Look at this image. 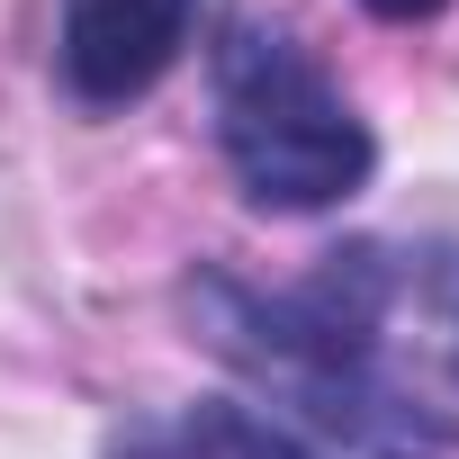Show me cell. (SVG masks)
<instances>
[{"mask_svg":"<svg viewBox=\"0 0 459 459\" xmlns=\"http://www.w3.org/2000/svg\"><path fill=\"white\" fill-rule=\"evenodd\" d=\"M189 307L207 316L216 351L244 360L262 387H280L289 405H307L325 432L378 450V459H441L450 432L405 405L378 378V316H387V271L378 253H333V271L298 298H244L235 280H198Z\"/></svg>","mask_w":459,"mask_h":459,"instance_id":"cell-1","label":"cell"},{"mask_svg":"<svg viewBox=\"0 0 459 459\" xmlns=\"http://www.w3.org/2000/svg\"><path fill=\"white\" fill-rule=\"evenodd\" d=\"M216 135H225L235 180L289 216L333 207L369 180V126L262 19H225V37H216Z\"/></svg>","mask_w":459,"mask_h":459,"instance_id":"cell-2","label":"cell"},{"mask_svg":"<svg viewBox=\"0 0 459 459\" xmlns=\"http://www.w3.org/2000/svg\"><path fill=\"white\" fill-rule=\"evenodd\" d=\"M189 19H198V0H64L55 64H64L73 100L126 108V100H144V91L180 64Z\"/></svg>","mask_w":459,"mask_h":459,"instance_id":"cell-3","label":"cell"},{"mask_svg":"<svg viewBox=\"0 0 459 459\" xmlns=\"http://www.w3.org/2000/svg\"><path fill=\"white\" fill-rule=\"evenodd\" d=\"M189 459H316V450H298L289 432H271V423L244 414V405H207V414L189 423Z\"/></svg>","mask_w":459,"mask_h":459,"instance_id":"cell-4","label":"cell"},{"mask_svg":"<svg viewBox=\"0 0 459 459\" xmlns=\"http://www.w3.org/2000/svg\"><path fill=\"white\" fill-rule=\"evenodd\" d=\"M360 10H378V19H432L441 0H360Z\"/></svg>","mask_w":459,"mask_h":459,"instance_id":"cell-5","label":"cell"},{"mask_svg":"<svg viewBox=\"0 0 459 459\" xmlns=\"http://www.w3.org/2000/svg\"><path fill=\"white\" fill-rule=\"evenodd\" d=\"M441 325H450V360H459V280H450V316Z\"/></svg>","mask_w":459,"mask_h":459,"instance_id":"cell-6","label":"cell"}]
</instances>
